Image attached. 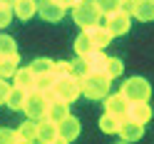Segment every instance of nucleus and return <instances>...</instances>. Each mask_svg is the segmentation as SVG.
Masks as SVG:
<instances>
[{"instance_id": "nucleus-1", "label": "nucleus", "mask_w": 154, "mask_h": 144, "mask_svg": "<svg viewBox=\"0 0 154 144\" xmlns=\"http://www.w3.org/2000/svg\"><path fill=\"white\" fill-rule=\"evenodd\" d=\"M112 80L104 72H90L80 77V94H85L87 100H104L109 94Z\"/></svg>"}, {"instance_id": "nucleus-2", "label": "nucleus", "mask_w": 154, "mask_h": 144, "mask_svg": "<svg viewBox=\"0 0 154 144\" xmlns=\"http://www.w3.org/2000/svg\"><path fill=\"white\" fill-rule=\"evenodd\" d=\"M72 20H75V25H80L82 30H90V27L102 23V13L97 10L94 0H80V3L72 8Z\"/></svg>"}, {"instance_id": "nucleus-3", "label": "nucleus", "mask_w": 154, "mask_h": 144, "mask_svg": "<svg viewBox=\"0 0 154 144\" xmlns=\"http://www.w3.org/2000/svg\"><path fill=\"white\" fill-rule=\"evenodd\" d=\"M50 90L55 92L57 100L72 104L80 97V77H75V75H55V82H52Z\"/></svg>"}, {"instance_id": "nucleus-4", "label": "nucleus", "mask_w": 154, "mask_h": 144, "mask_svg": "<svg viewBox=\"0 0 154 144\" xmlns=\"http://www.w3.org/2000/svg\"><path fill=\"white\" fill-rule=\"evenodd\" d=\"M119 92H122L129 102H149V97H152V84L144 80V77H129V80L119 87Z\"/></svg>"}, {"instance_id": "nucleus-5", "label": "nucleus", "mask_w": 154, "mask_h": 144, "mask_svg": "<svg viewBox=\"0 0 154 144\" xmlns=\"http://www.w3.org/2000/svg\"><path fill=\"white\" fill-rule=\"evenodd\" d=\"M104 27L109 30L112 37H122V35H127L129 32V25H132V15L129 13H124V10H114L109 15H104Z\"/></svg>"}, {"instance_id": "nucleus-6", "label": "nucleus", "mask_w": 154, "mask_h": 144, "mask_svg": "<svg viewBox=\"0 0 154 144\" xmlns=\"http://www.w3.org/2000/svg\"><path fill=\"white\" fill-rule=\"evenodd\" d=\"M47 97H45V92H40V90H30L27 92V97H25V114L30 119H40V117H45V112H47Z\"/></svg>"}, {"instance_id": "nucleus-7", "label": "nucleus", "mask_w": 154, "mask_h": 144, "mask_svg": "<svg viewBox=\"0 0 154 144\" xmlns=\"http://www.w3.org/2000/svg\"><path fill=\"white\" fill-rule=\"evenodd\" d=\"M80 119L72 117V114H67V117L62 122H57V142H75L77 137H80Z\"/></svg>"}, {"instance_id": "nucleus-8", "label": "nucleus", "mask_w": 154, "mask_h": 144, "mask_svg": "<svg viewBox=\"0 0 154 144\" xmlns=\"http://www.w3.org/2000/svg\"><path fill=\"white\" fill-rule=\"evenodd\" d=\"M37 15L47 23H60L65 17V8L57 5L55 0H37Z\"/></svg>"}, {"instance_id": "nucleus-9", "label": "nucleus", "mask_w": 154, "mask_h": 144, "mask_svg": "<svg viewBox=\"0 0 154 144\" xmlns=\"http://www.w3.org/2000/svg\"><path fill=\"white\" fill-rule=\"evenodd\" d=\"M127 107H129V100L124 97L122 92H117V94H107L104 97V112H109V114H114V117H127Z\"/></svg>"}, {"instance_id": "nucleus-10", "label": "nucleus", "mask_w": 154, "mask_h": 144, "mask_svg": "<svg viewBox=\"0 0 154 144\" xmlns=\"http://www.w3.org/2000/svg\"><path fill=\"white\" fill-rule=\"evenodd\" d=\"M117 134H119L124 142H137V139L144 137V124H139V122H134V119H127V117H124L122 124H119V132H117Z\"/></svg>"}, {"instance_id": "nucleus-11", "label": "nucleus", "mask_w": 154, "mask_h": 144, "mask_svg": "<svg viewBox=\"0 0 154 144\" xmlns=\"http://www.w3.org/2000/svg\"><path fill=\"white\" fill-rule=\"evenodd\" d=\"M13 84L15 87H23L25 92H30V90H35V80H37V75L32 72V67L27 65V67H17V72L13 75Z\"/></svg>"}, {"instance_id": "nucleus-12", "label": "nucleus", "mask_w": 154, "mask_h": 144, "mask_svg": "<svg viewBox=\"0 0 154 144\" xmlns=\"http://www.w3.org/2000/svg\"><path fill=\"white\" fill-rule=\"evenodd\" d=\"M37 142H45V144L57 142V124L52 119L40 117V122H37Z\"/></svg>"}, {"instance_id": "nucleus-13", "label": "nucleus", "mask_w": 154, "mask_h": 144, "mask_svg": "<svg viewBox=\"0 0 154 144\" xmlns=\"http://www.w3.org/2000/svg\"><path fill=\"white\" fill-rule=\"evenodd\" d=\"M127 119H134V122H139V124H147L152 119V107H149L147 102H129Z\"/></svg>"}, {"instance_id": "nucleus-14", "label": "nucleus", "mask_w": 154, "mask_h": 144, "mask_svg": "<svg viewBox=\"0 0 154 144\" xmlns=\"http://www.w3.org/2000/svg\"><path fill=\"white\" fill-rule=\"evenodd\" d=\"M13 15H17L20 20H30L32 15H37V0H15Z\"/></svg>"}, {"instance_id": "nucleus-15", "label": "nucleus", "mask_w": 154, "mask_h": 144, "mask_svg": "<svg viewBox=\"0 0 154 144\" xmlns=\"http://www.w3.org/2000/svg\"><path fill=\"white\" fill-rule=\"evenodd\" d=\"M67 114H70V104H67V102H62V100H52L50 104H47L45 117H47V119H52V122L57 124V122H62Z\"/></svg>"}, {"instance_id": "nucleus-16", "label": "nucleus", "mask_w": 154, "mask_h": 144, "mask_svg": "<svg viewBox=\"0 0 154 144\" xmlns=\"http://www.w3.org/2000/svg\"><path fill=\"white\" fill-rule=\"evenodd\" d=\"M17 67H20V55H0V77L10 80L13 75L17 72Z\"/></svg>"}, {"instance_id": "nucleus-17", "label": "nucleus", "mask_w": 154, "mask_h": 144, "mask_svg": "<svg viewBox=\"0 0 154 144\" xmlns=\"http://www.w3.org/2000/svg\"><path fill=\"white\" fill-rule=\"evenodd\" d=\"M15 134H17V142H25V144L37 142V119H27V122H23L20 127L15 129Z\"/></svg>"}, {"instance_id": "nucleus-18", "label": "nucleus", "mask_w": 154, "mask_h": 144, "mask_svg": "<svg viewBox=\"0 0 154 144\" xmlns=\"http://www.w3.org/2000/svg\"><path fill=\"white\" fill-rule=\"evenodd\" d=\"M90 37H92L94 50H104V47L112 42V35H109V30H107L104 25H94V27H90Z\"/></svg>"}, {"instance_id": "nucleus-19", "label": "nucleus", "mask_w": 154, "mask_h": 144, "mask_svg": "<svg viewBox=\"0 0 154 144\" xmlns=\"http://www.w3.org/2000/svg\"><path fill=\"white\" fill-rule=\"evenodd\" d=\"M137 20L142 23H149L154 20V0H137V5H134V13H132Z\"/></svg>"}, {"instance_id": "nucleus-20", "label": "nucleus", "mask_w": 154, "mask_h": 144, "mask_svg": "<svg viewBox=\"0 0 154 144\" xmlns=\"http://www.w3.org/2000/svg\"><path fill=\"white\" fill-rule=\"evenodd\" d=\"M75 52L80 55V57H87V55L94 52V45H92L90 30H82L80 35H77V40H75Z\"/></svg>"}, {"instance_id": "nucleus-21", "label": "nucleus", "mask_w": 154, "mask_h": 144, "mask_svg": "<svg viewBox=\"0 0 154 144\" xmlns=\"http://www.w3.org/2000/svg\"><path fill=\"white\" fill-rule=\"evenodd\" d=\"M25 97H27V92L23 90V87H15V84H13V87H10V92H8V97H5V104H8V107H10V109H23L25 107Z\"/></svg>"}, {"instance_id": "nucleus-22", "label": "nucleus", "mask_w": 154, "mask_h": 144, "mask_svg": "<svg viewBox=\"0 0 154 144\" xmlns=\"http://www.w3.org/2000/svg\"><path fill=\"white\" fill-rule=\"evenodd\" d=\"M90 60V72H104L107 75V60L109 57L104 55V50H94L92 55H87Z\"/></svg>"}, {"instance_id": "nucleus-23", "label": "nucleus", "mask_w": 154, "mask_h": 144, "mask_svg": "<svg viewBox=\"0 0 154 144\" xmlns=\"http://www.w3.org/2000/svg\"><path fill=\"white\" fill-rule=\"evenodd\" d=\"M119 124H122V117H114V114L104 112L102 119H100V129H102L104 134H117V132H119Z\"/></svg>"}, {"instance_id": "nucleus-24", "label": "nucleus", "mask_w": 154, "mask_h": 144, "mask_svg": "<svg viewBox=\"0 0 154 144\" xmlns=\"http://www.w3.org/2000/svg\"><path fill=\"white\" fill-rule=\"evenodd\" d=\"M70 67H72V75H75V77H85V75H90V60H87V57H80V55H77V60H72Z\"/></svg>"}, {"instance_id": "nucleus-25", "label": "nucleus", "mask_w": 154, "mask_h": 144, "mask_svg": "<svg viewBox=\"0 0 154 144\" xmlns=\"http://www.w3.org/2000/svg\"><path fill=\"white\" fill-rule=\"evenodd\" d=\"M122 72H124V62L119 60V57H109V60H107V77L109 80H117Z\"/></svg>"}, {"instance_id": "nucleus-26", "label": "nucleus", "mask_w": 154, "mask_h": 144, "mask_svg": "<svg viewBox=\"0 0 154 144\" xmlns=\"http://www.w3.org/2000/svg\"><path fill=\"white\" fill-rule=\"evenodd\" d=\"M94 5H97V10L102 15H109V13H114V10L122 8V0H94Z\"/></svg>"}, {"instance_id": "nucleus-27", "label": "nucleus", "mask_w": 154, "mask_h": 144, "mask_svg": "<svg viewBox=\"0 0 154 144\" xmlns=\"http://www.w3.org/2000/svg\"><path fill=\"white\" fill-rule=\"evenodd\" d=\"M30 67H32L35 75H47V72H52V60H47V57H37V60L30 62Z\"/></svg>"}, {"instance_id": "nucleus-28", "label": "nucleus", "mask_w": 154, "mask_h": 144, "mask_svg": "<svg viewBox=\"0 0 154 144\" xmlns=\"http://www.w3.org/2000/svg\"><path fill=\"white\" fill-rule=\"evenodd\" d=\"M17 52V42L10 35H0V55H15Z\"/></svg>"}, {"instance_id": "nucleus-29", "label": "nucleus", "mask_w": 154, "mask_h": 144, "mask_svg": "<svg viewBox=\"0 0 154 144\" xmlns=\"http://www.w3.org/2000/svg\"><path fill=\"white\" fill-rule=\"evenodd\" d=\"M52 82H55V72H47V75H37V80H35V90H50L52 87Z\"/></svg>"}, {"instance_id": "nucleus-30", "label": "nucleus", "mask_w": 154, "mask_h": 144, "mask_svg": "<svg viewBox=\"0 0 154 144\" xmlns=\"http://www.w3.org/2000/svg\"><path fill=\"white\" fill-rule=\"evenodd\" d=\"M10 20H13V5H8V3H0V27L10 25Z\"/></svg>"}, {"instance_id": "nucleus-31", "label": "nucleus", "mask_w": 154, "mask_h": 144, "mask_svg": "<svg viewBox=\"0 0 154 144\" xmlns=\"http://www.w3.org/2000/svg\"><path fill=\"white\" fill-rule=\"evenodd\" d=\"M52 72L55 75H72V67L67 60H57V62H52Z\"/></svg>"}, {"instance_id": "nucleus-32", "label": "nucleus", "mask_w": 154, "mask_h": 144, "mask_svg": "<svg viewBox=\"0 0 154 144\" xmlns=\"http://www.w3.org/2000/svg\"><path fill=\"white\" fill-rule=\"evenodd\" d=\"M17 142V134L13 129H5V127H0V144H13Z\"/></svg>"}, {"instance_id": "nucleus-33", "label": "nucleus", "mask_w": 154, "mask_h": 144, "mask_svg": "<svg viewBox=\"0 0 154 144\" xmlns=\"http://www.w3.org/2000/svg\"><path fill=\"white\" fill-rule=\"evenodd\" d=\"M13 84H8L5 77H0V104H5V97H8V92H10Z\"/></svg>"}, {"instance_id": "nucleus-34", "label": "nucleus", "mask_w": 154, "mask_h": 144, "mask_svg": "<svg viewBox=\"0 0 154 144\" xmlns=\"http://www.w3.org/2000/svg\"><path fill=\"white\" fill-rule=\"evenodd\" d=\"M55 3H57V5H62L65 10H67V8H75L77 3H80V0H55Z\"/></svg>"}, {"instance_id": "nucleus-35", "label": "nucleus", "mask_w": 154, "mask_h": 144, "mask_svg": "<svg viewBox=\"0 0 154 144\" xmlns=\"http://www.w3.org/2000/svg\"><path fill=\"white\" fill-rule=\"evenodd\" d=\"M0 3H8V5H13V3H15V0H0Z\"/></svg>"}]
</instances>
